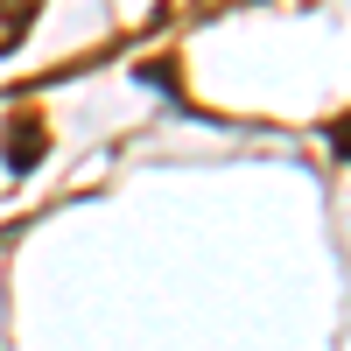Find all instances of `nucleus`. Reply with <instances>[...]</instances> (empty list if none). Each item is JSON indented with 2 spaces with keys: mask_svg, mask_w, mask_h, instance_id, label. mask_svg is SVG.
<instances>
[{
  "mask_svg": "<svg viewBox=\"0 0 351 351\" xmlns=\"http://www.w3.org/2000/svg\"><path fill=\"white\" fill-rule=\"evenodd\" d=\"M36 155H43V127H36V120H21V127H14V148H8V162H14V169H28Z\"/></svg>",
  "mask_w": 351,
  "mask_h": 351,
  "instance_id": "1",
  "label": "nucleus"
},
{
  "mask_svg": "<svg viewBox=\"0 0 351 351\" xmlns=\"http://www.w3.org/2000/svg\"><path fill=\"white\" fill-rule=\"evenodd\" d=\"M330 148H337V155H351V112H344V120H330Z\"/></svg>",
  "mask_w": 351,
  "mask_h": 351,
  "instance_id": "2",
  "label": "nucleus"
}]
</instances>
